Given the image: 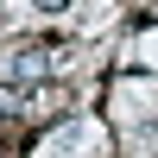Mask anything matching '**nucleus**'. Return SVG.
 I'll return each mask as SVG.
<instances>
[{
    "mask_svg": "<svg viewBox=\"0 0 158 158\" xmlns=\"http://www.w3.org/2000/svg\"><path fill=\"white\" fill-rule=\"evenodd\" d=\"M38 6H44V13H57V6H70V0H38Z\"/></svg>",
    "mask_w": 158,
    "mask_h": 158,
    "instance_id": "f257e3e1",
    "label": "nucleus"
}]
</instances>
